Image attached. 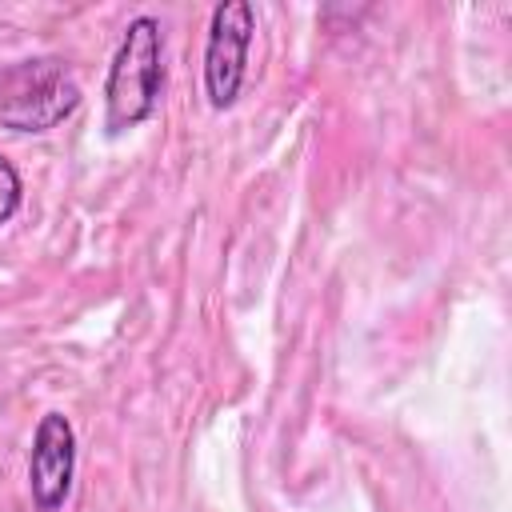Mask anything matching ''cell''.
I'll list each match as a JSON object with an SVG mask.
<instances>
[{
	"mask_svg": "<svg viewBox=\"0 0 512 512\" xmlns=\"http://www.w3.org/2000/svg\"><path fill=\"white\" fill-rule=\"evenodd\" d=\"M164 92V28L156 16H132L104 80V124L124 132L144 124Z\"/></svg>",
	"mask_w": 512,
	"mask_h": 512,
	"instance_id": "cell-1",
	"label": "cell"
},
{
	"mask_svg": "<svg viewBox=\"0 0 512 512\" xmlns=\"http://www.w3.org/2000/svg\"><path fill=\"white\" fill-rule=\"evenodd\" d=\"M80 108V84L56 56H28L0 68V124L48 132Z\"/></svg>",
	"mask_w": 512,
	"mask_h": 512,
	"instance_id": "cell-2",
	"label": "cell"
},
{
	"mask_svg": "<svg viewBox=\"0 0 512 512\" xmlns=\"http://www.w3.org/2000/svg\"><path fill=\"white\" fill-rule=\"evenodd\" d=\"M252 36H256V8L248 0H220L212 8L208 40H204V96L216 112L232 108L244 88Z\"/></svg>",
	"mask_w": 512,
	"mask_h": 512,
	"instance_id": "cell-3",
	"label": "cell"
},
{
	"mask_svg": "<svg viewBox=\"0 0 512 512\" xmlns=\"http://www.w3.org/2000/svg\"><path fill=\"white\" fill-rule=\"evenodd\" d=\"M76 480V432L64 412H44L28 452V496L36 512L64 508Z\"/></svg>",
	"mask_w": 512,
	"mask_h": 512,
	"instance_id": "cell-4",
	"label": "cell"
},
{
	"mask_svg": "<svg viewBox=\"0 0 512 512\" xmlns=\"http://www.w3.org/2000/svg\"><path fill=\"white\" fill-rule=\"evenodd\" d=\"M20 196H24V184H20V172L0 156V224H8L20 208Z\"/></svg>",
	"mask_w": 512,
	"mask_h": 512,
	"instance_id": "cell-5",
	"label": "cell"
}]
</instances>
